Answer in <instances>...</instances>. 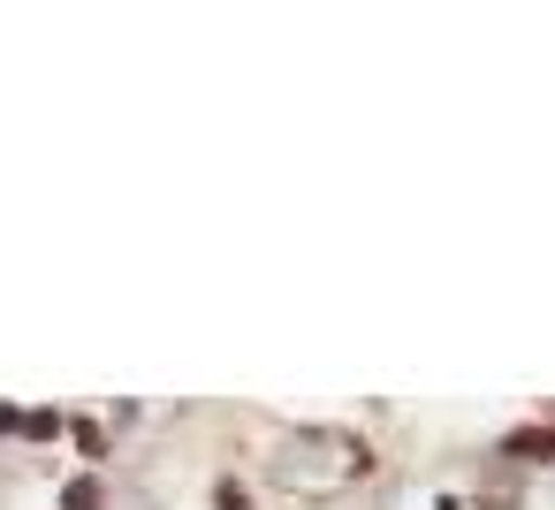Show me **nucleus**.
Returning a JSON list of instances; mask_svg holds the SVG:
<instances>
[{
	"mask_svg": "<svg viewBox=\"0 0 555 510\" xmlns=\"http://www.w3.org/2000/svg\"><path fill=\"white\" fill-rule=\"evenodd\" d=\"M24 434H31V442H54L62 419H54V411H24Z\"/></svg>",
	"mask_w": 555,
	"mask_h": 510,
	"instance_id": "20e7f679",
	"label": "nucleus"
},
{
	"mask_svg": "<svg viewBox=\"0 0 555 510\" xmlns=\"http://www.w3.org/2000/svg\"><path fill=\"white\" fill-rule=\"evenodd\" d=\"M365 442L358 434H335V426H312V434H297L282 457H274V480L289 487V495H335V487H350V480H365Z\"/></svg>",
	"mask_w": 555,
	"mask_h": 510,
	"instance_id": "f257e3e1",
	"label": "nucleus"
},
{
	"mask_svg": "<svg viewBox=\"0 0 555 510\" xmlns=\"http://www.w3.org/2000/svg\"><path fill=\"white\" fill-rule=\"evenodd\" d=\"M62 510H100V480H69L62 487Z\"/></svg>",
	"mask_w": 555,
	"mask_h": 510,
	"instance_id": "7ed1b4c3",
	"label": "nucleus"
},
{
	"mask_svg": "<svg viewBox=\"0 0 555 510\" xmlns=\"http://www.w3.org/2000/svg\"><path fill=\"white\" fill-rule=\"evenodd\" d=\"M502 457H555V426H517L502 442Z\"/></svg>",
	"mask_w": 555,
	"mask_h": 510,
	"instance_id": "f03ea898",
	"label": "nucleus"
},
{
	"mask_svg": "<svg viewBox=\"0 0 555 510\" xmlns=\"http://www.w3.org/2000/svg\"><path fill=\"white\" fill-rule=\"evenodd\" d=\"M221 510H251V495H244L236 480H221Z\"/></svg>",
	"mask_w": 555,
	"mask_h": 510,
	"instance_id": "39448f33",
	"label": "nucleus"
}]
</instances>
